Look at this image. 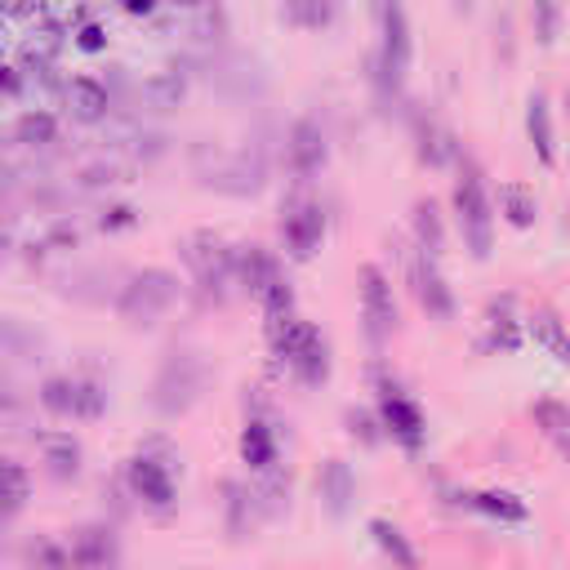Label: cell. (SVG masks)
Returning <instances> with one entry per match:
<instances>
[{
  "mask_svg": "<svg viewBox=\"0 0 570 570\" xmlns=\"http://www.w3.org/2000/svg\"><path fill=\"white\" fill-rule=\"evenodd\" d=\"M62 102H67V111L76 120H98L107 111V89L98 80H89V76H76V80L62 85Z\"/></svg>",
  "mask_w": 570,
  "mask_h": 570,
  "instance_id": "obj_17",
  "label": "cell"
},
{
  "mask_svg": "<svg viewBox=\"0 0 570 570\" xmlns=\"http://www.w3.org/2000/svg\"><path fill=\"white\" fill-rule=\"evenodd\" d=\"M40 454L53 476H76L80 472V445L71 432H40Z\"/></svg>",
  "mask_w": 570,
  "mask_h": 570,
  "instance_id": "obj_20",
  "label": "cell"
},
{
  "mask_svg": "<svg viewBox=\"0 0 570 570\" xmlns=\"http://www.w3.org/2000/svg\"><path fill=\"white\" fill-rule=\"evenodd\" d=\"M321 232H325V214H321L316 200H307V196L285 200V209H281V240H285V249L294 258H312L316 245H321Z\"/></svg>",
  "mask_w": 570,
  "mask_h": 570,
  "instance_id": "obj_8",
  "label": "cell"
},
{
  "mask_svg": "<svg viewBox=\"0 0 570 570\" xmlns=\"http://www.w3.org/2000/svg\"><path fill=\"white\" fill-rule=\"evenodd\" d=\"M232 281L263 298L281 281V267H276V258L263 245H245V249H232Z\"/></svg>",
  "mask_w": 570,
  "mask_h": 570,
  "instance_id": "obj_13",
  "label": "cell"
},
{
  "mask_svg": "<svg viewBox=\"0 0 570 570\" xmlns=\"http://www.w3.org/2000/svg\"><path fill=\"white\" fill-rule=\"evenodd\" d=\"M534 414L548 423V436H552V441H566V410H561L557 401H539Z\"/></svg>",
  "mask_w": 570,
  "mask_h": 570,
  "instance_id": "obj_32",
  "label": "cell"
},
{
  "mask_svg": "<svg viewBox=\"0 0 570 570\" xmlns=\"http://www.w3.org/2000/svg\"><path fill=\"white\" fill-rule=\"evenodd\" d=\"M539 22H543V40H552V27H557V9H552V4H539Z\"/></svg>",
  "mask_w": 570,
  "mask_h": 570,
  "instance_id": "obj_38",
  "label": "cell"
},
{
  "mask_svg": "<svg viewBox=\"0 0 570 570\" xmlns=\"http://www.w3.org/2000/svg\"><path fill=\"white\" fill-rule=\"evenodd\" d=\"M0 356L4 361H40V334L18 316H0Z\"/></svg>",
  "mask_w": 570,
  "mask_h": 570,
  "instance_id": "obj_19",
  "label": "cell"
},
{
  "mask_svg": "<svg viewBox=\"0 0 570 570\" xmlns=\"http://www.w3.org/2000/svg\"><path fill=\"white\" fill-rule=\"evenodd\" d=\"M285 160H289V169H294L298 178H307V174H316V169L325 165V134H321V125H316L312 116L294 120L289 142H285Z\"/></svg>",
  "mask_w": 570,
  "mask_h": 570,
  "instance_id": "obj_12",
  "label": "cell"
},
{
  "mask_svg": "<svg viewBox=\"0 0 570 570\" xmlns=\"http://www.w3.org/2000/svg\"><path fill=\"white\" fill-rule=\"evenodd\" d=\"M454 214H459V232L468 240V249L476 258L490 254V236H494V214H490V196L481 187V174L468 165L454 183Z\"/></svg>",
  "mask_w": 570,
  "mask_h": 570,
  "instance_id": "obj_4",
  "label": "cell"
},
{
  "mask_svg": "<svg viewBox=\"0 0 570 570\" xmlns=\"http://www.w3.org/2000/svg\"><path fill=\"white\" fill-rule=\"evenodd\" d=\"M530 330H534V338H539L557 361H566V334H561L557 312H534V316H530Z\"/></svg>",
  "mask_w": 570,
  "mask_h": 570,
  "instance_id": "obj_29",
  "label": "cell"
},
{
  "mask_svg": "<svg viewBox=\"0 0 570 570\" xmlns=\"http://www.w3.org/2000/svg\"><path fill=\"white\" fill-rule=\"evenodd\" d=\"M13 138L27 142V147H45V142L58 138V120H53L49 111H22V116L13 120Z\"/></svg>",
  "mask_w": 570,
  "mask_h": 570,
  "instance_id": "obj_27",
  "label": "cell"
},
{
  "mask_svg": "<svg viewBox=\"0 0 570 570\" xmlns=\"http://www.w3.org/2000/svg\"><path fill=\"white\" fill-rule=\"evenodd\" d=\"M240 454L254 472H276V436L263 419H249L245 432H240Z\"/></svg>",
  "mask_w": 570,
  "mask_h": 570,
  "instance_id": "obj_18",
  "label": "cell"
},
{
  "mask_svg": "<svg viewBox=\"0 0 570 570\" xmlns=\"http://www.w3.org/2000/svg\"><path fill=\"white\" fill-rule=\"evenodd\" d=\"M76 45H80V49H102V27H94V22L80 27V31H76Z\"/></svg>",
  "mask_w": 570,
  "mask_h": 570,
  "instance_id": "obj_37",
  "label": "cell"
},
{
  "mask_svg": "<svg viewBox=\"0 0 570 570\" xmlns=\"http://www.w3.org/2000/svg\"><path fill=\"white\" fill-rule=\"evenodd\" d=\"M40 405L49 414H62V419H98L107 410V392L94 379L58 374V379H45L40 383Z\"/></svg>",
  "mask_w": 570,
  "mask_h": 570,
  "instance_id": "obj_5",
  "label": "cell"
},
{
  "mask_svg": "<svg viewBox=\"0 0 570 570\" xmlns=\"http://www.w3.org/2000/svg\"><path fill=\"white\" fill-rule=\"evenodd\" d=\"M321 499H325V508L334 512V517H343L347 508H352V499H356V472L343 463V459H330L325 468H321Z\"/></svg>",
  "mask_w": 570,
  "mask_h": 570,
  "instance_id": "obj_16",
  "label": "cell"
},
{
  "mask_svg": "<svg viewBox=\"0 0 570 570\" xmlns=\"http://www.w3.org/2000/svg\"><path fill=\"white\" fill-rule=\"evenodd\" d=\"M272 347L294 370L298 383H307V387L325 383V374H330V347H325V338H321V330L312 321H303V316L276 321L272 325Z\"/></svg>",
  "mask_w": 570,
  "mask_h": 570,
  "instance_id": "obj_1",
  "label": "cell"
},
{
  "mask_svg": "<svg viewBox=\"0 0 570 570\" xmlns=\"http://www.w3.org/2000/svg\"><path fill=\"white\" fill-rule=\"evenodd\" d=\"M174 294H178L174 272H165V267H142V272H134V276L125 281L116 307H120L125 321H134V325H151V321L174 303Z\"/></svg>",
  "mask_w": 570,
  "mask_h": 570,
  "instance_id": "obj_3",
  "label": "cell"
},
{
  "mask_svg": "<svg viewBox=\"0 0 570 570\" xmlns=\"http://www.w3.org/2000/svg\"><path fill=\"white\" fill-rule=\"evenodd\" d=\"M361 316H365V338L370 343H383L396 325V298H392V285L387 276L370 263L361 267Z\"/></svg>",
  "mask_w": 570,
  "mask_h": 570,
  "instance_id": "obj_9",
  "label": "cell"
},
{
  "mask_svg": "<svg viewBox=\"0 0 570 570\" xmlns=\"http://www.w3.org/2000/svg\"><path fill=\"white\" fill-rule=\"evenodd\" d=\"M499 209H503V218H508L512 227H530L534 214H539V200H534V191H525L521 183H503V187H499Z\"/></svg>",
  "mask_w": 570,
  "mask_h": 570,
  "instance_id": "obj_24",
  "label": "cell"
},
{
  "mask_svg": "<svg viewBox=\"0 0 570 570\" xmlns=\"http://www.w3.org/2000/svg\"><path fill=\"white\" fill-rule=\"evenodd\" d=\"M102 183H120V165L98 160V165H85L80 169V187H102Z\"/></svg>",
  "mask_w": 570,
  "mask_h": 570,
  "instance_id": "obj_33",
  "label": "cell"
},
{
  "mask_svg": "<svg viewBox=\"0 0 570 570\" xmlns=\"http://www.w3.org/2000/svg\"><path fill=\"white\" fill-rule=\"evenodd\" d=\"M205 361L196 356V352H169L165 361H160V370H156V383H151V405H156V414H165V419H174V414H183L196 396H200V387H205Z\"/></svg>",
  "mask_w": 570,
  "mask_h": 570,
  "instance_id": "obj_2",
  "label": "cell"
},
{
  "mask_svg": "<svg viewBox=\"0 0 570 570\" xmlns=\"http://www.w3.org/2000/svg\"><path fill=\"white\" fill-rule=\"evenodd\" d=\"M379 414H383V428L396 441H405V445H419L423 441V410L401 387H392V383L379 387Z\"/></svg>",
  "mask_w": 570,
  "mask_h": 570,
  "instance_id": "obj_11",
  "label": "cell"
},
{
  "mask_svg": "<svg viewBox=\"0 0 570 570\" xmlns=\"http://www.w3.org/2000/svg\"><path fill=\"white\" fill-rule=\"evenodd\" d=\"M67 561L76 570H111L116 566V539H111V530H98V525L76 530V539L67 548Z\"/></svg>",
  "mask_w": 570,
  "mask_h": 570,
  "instance_id": "obj_14",
  "label": "cell"
},
{
  "mask_svg": "<svg viewBox=\"0 0 570 570\" xmlns=\"http://www.w3.org/2000/svg\"><path fill=\"white\" fill-rule=\"evenodd\" d=\"M370 534H374V543L396 561V570H419V552L410 548V539H405V530H401V525H392V521L374 517V521H370Z\"/></svg>",
  "mask_w": 570,
  "mask_h": 570,
  "instance_id": "obj_21",
  "label": "cell"
},
{
  "mask_svg": "<svg viewBox=\"0 0 570 570\" xmlns=\"http://www.w3.org/2000/svg\"><path fill=\"white\" fill-rule=\"evenodd\" d=\"M379 22H383V40H379V58H374V80L387 94V89H401L405 67H410V27H405L401 9H379Z\"/></svg>",
  "mask_w": 570,
  "mask_h": 570,
  "instance_id": "obj_7",
  "label": "cell"
},
{
  "mask_svg": "<svg viewBox=\"0 0 570 570\" xmlns=\"http://www.w3.org/2000/svg\"><path fill=\"white\" fill-rule=\"evenodd\" d=\"M521 343V330H517V321L512 316H499V312H490V347H503V352H512Z\"/></svg>",
  "mask_w": 570,
  "mask_h": 570,
  "instance_id": "obj_31",
  "label": "cell"
},
{
  "mask_svg": "<svg viewBox=\"0 0 570 570\" xmlns=\"http://www.w3.org/2000/svg\"><path fill=\"white\" fill-rule=\"evenodd\" d=\"M22 405H27V396L9 379H0V410H22Z\"/></svg>",
  "mask_w": 570,
  "mask_h": 570,
  "instance_id": "obj_35",
  "label": "cell"
},
{
  "mask_svg": "<svg viewBox=\"0 0 570 570\" xmlns=\"http://www.w3.org/2000/svg\"><path fill=\"white\" fill-rule=\"evenodd\" d=\"M468 503L494 521H525V503L512 490H476V494H468Z\"/></svg>",
  "mask_w": 570,
  "mask_h": 570,
  "instance_id": "obj_23",
  "label": "cell"
},
{
  "mask_svg": "<svg viewBox=\"0 0 570 570\" xmlns=\"http://www.w3.org/2000/svg\"><path fill=\"white\" fill-rule=\"evenodd\" d=\"M27 557H31L40 570H67V566H71V561H67V548L53 543V539H31V543H27Z\"/></svg>",
  "mask_w": 570,
  "mask_h": 570,
  "instance_id": "obj_30",
  "label": "cell"
},
{
  "mask_svg": "<svg viewBox=\"0 0 570 570\" xmlns=\"http://www.w3.org/2000/svg\"><path fill=\"white\" fill-rule=\"evenodd\" d=\"M414 236H419V254H428V258H436V249H441V214H436V205L432 200H419L414 205Z\"/></svg>",
  "mask_w": 570,
  "mask_h": 570,
  "instance_id": "obj_28",
  "label": "cell"
},
{
  "mask_svg": "<svg viewBox=\"0 0 570 570\" xmlns=\"http://www.w3.org/2000/svg\"><path fill=\"white\" fill-rule=\"evenodd\" d=\"M525 129L539 147V160L552 165L557 160V142H552V111H548V98L543 94H530V107H525Z\"/></svg>",
  "mask_w": 570,
  "mask_h": 570,
  "instance_id": "obj_22",
  "label": "cell"
},
{
  "mask_svg": "<svg viewBox=\"0 0 570 570\" xmlns=\"http://www.w3.org/2000/svg\"><path fill=\"white\" fill-rule=\"evenodd\" d=\"M125 481H129V490H134L142 503H151V508H169V503H174V468H169L165 459L147 454V450L125 463Z\"/></svg>",
  "mask_w": 570,
  "mask_h": 570,
  "instance_id": "obj_10",
  "label": "cell"
},
{
  "mask_svg": "<svg viewBox=\"0 0 570 570\" xmlns=\"http://www.w3.org/2000/svg\"><path fill=\"white\" fill-rule=\"evenodd\" d=\"M410 281H414V294H419V303H423L432 316H450V312H454L450 285H445V276L436 272V263H432L428 254H419V258L410 263Z\"/></svg>",
  "mask_w": 570,
  "mask_h": 570,
  "instance_id": "obj_15",
  "label": "cell"
},
{
  "mask_svg": "<svg viewBox=\"0 0 570 570\" xmlns=\"http://www.w3.org/2000/svg\"><path fill=\"white\" fill-rule=\"evenodd\" d=\"M27 494H31L27 468L13 459H0V512H18L27 503Z\"/></svg>",
  "mask_w": 570,
  "mask_h": 570,
  "instance_id": "obj_25",
  "label": "cell"
},
{
  "mask_svg": "<svg viewBox=\"0 0 570 570\" xmlns=\"http://www.w3.org/2000/svg\"><path fill=\"white\" fill-rule=\"evenodd\" d=\"M281 13H285L289 22H325V18H330V9H325V4H321V9H316V4H312V9H298V4H289V9H281Z\"/></svg>",
  "mask_w": 570,
  "mask_h": 570,
  "instance_id": "obj_34",
  "label": "cell"
},
{
  "mask_svg": "<svg viewBox=\"0 0 570 570\" xmlns=\"http://www.w3.org/2000/svg\"><path fill=\"white\" fill-rule=\"evenodd\" d=\"M183 258H187V267L196 272V281H200L205 294L223 298V289L236 285V281H232V249H227V240H223L218 232H191V236L183 240Z\"/></svg>",
  "mask_w": 570,
  "mask_h": 570,
  "instance_id": "obj_6",
  "label": "cell"
},
{
  "mask_svg": "<svg viewBox=\"0 0 570 570\" xmlns=\"http://www.w3.org/2000/svg\"><path fill=\"white\" fill-rule=\"evenodd\" d=\"M142 102L165 111V107H178L183 102V76L178 71H156L142 80Z\"/></svg>",
  "mask_w": 570,
  "mask_h": 570,
  "instance_id": "obj_26",
  "label": "cell"
},
{
  "mask_svg": "<svg viewBox=\"0 0 570 570\" xmlns=\"http://www.w3.org/2000/svg\"><path fill=\"white\" fill-rule=\"evenodd\" d=\"M9 183H13V169H9V165H4V160H0V191H4V187H9Z\"/></svg>",
  "mask_w": 570,
  "mask_h": 570,
  "instance_id": "obj_39",
  "label": "cell"
},
{
  "mask_svg": "<svg viewBox=\"0 0 570 570\" xmlns=\"http://www.w3.org/2000/svg\"><path fill=\"white\" fill-rule=\"evenodd\" d=\"M98 223H102V227H129V223H134V209H129V205H116V209H107Z\"/></svg>",
  "mask_w": 570,
  "mask_h": 570,
  "instance_id": "obj_36",
  "label": "cell"
},
{
  "mask_svg": "<svg viewBox=\"0 0 570 570\" xmlns=\"http://www.w3.org/2000/svg\"><path fill=\"white\" fill-rule=\"evenodd\" d=\"M0 570H4V566H0Z\"/></svg>",
  "mask_w": 570,
  "mask_h": 570,
  "instance_id": "obj_40",
  "label": "cell"
}]
</instances>
